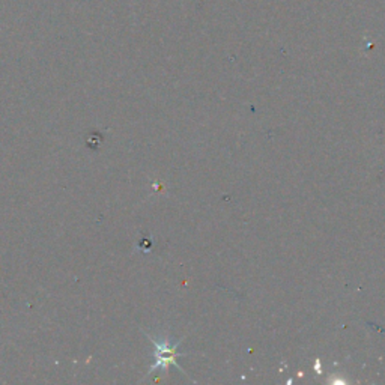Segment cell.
<instances>
[{"instance_id":"1","label":"cell","mask_w":385,"mask_h":385,"mask_svg":"<svg viewBox=\"0 0 385 385\" xmlns=\"http://www.w3.org/2000/svg\"><path fill=\"white\" fill-rule=\"evenodd\" d=\"M146 336H148L151 343L153 345V348H156V351H153V360H156V363L149 367L148 375L156 372L157 369H167V366L171 364H173L176 369H179V371L184 373L182 369L178 366V363H176V358L186 356V353L178 351L184 338H179L178 342H172L166 334H161L160 338H156L153 334H146Z\"/></svg>"}]
</instances>
